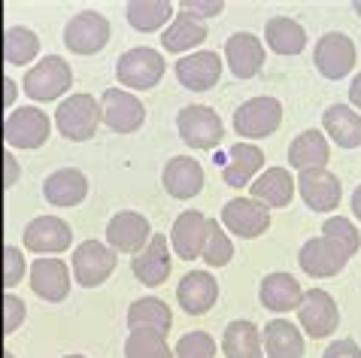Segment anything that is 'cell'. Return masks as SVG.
<instances>
[{
    "label": "cell",
    "instance_id": "1",
    "mask_svg": "<svg viewBox=\"0 0 361 358\" xmlns=\"http://www.w3.org/2000/svg\"><path fill=\"white\" fill-rule=\"evenodd\" d=\"M164 76V55L158 49L137 46L116 61V79L122 88H134V92H149L161 82Z\"/></svg>",
    "mask_w": 361,
    "mask_h": 358
},
{
    "label": "cell",
    "instance_id": "2",
    "mask_svg": "<svg viewBox=\"0 0 361 358\" xmlns=\"http://www.w3.org/2000/svg\"><path fill=\"white\" fill-rule=\"evenodd\" d=\"M55 125L67 140L85 143L97 134L100 125V104L92 94H70L67 101L58 104L55 109Z\"/></svg>",
    "mask_w": 361,
    "mask_h": 358
},
{
    "label": "cell",
    "instance_id": "3",
    "mask_svg": "<svg viewBox=\"0 0 361 358\" xmlns=\"http://www.w3.org/2000/svg\"><path fill=\"white\" fill-rule=\"evenodd\" d=\"M279 125H283V104L276 97H252L234 113V131L243 137V143L270 137Z\"/></svg>",
    "mask_w": 361,
    "mask_h": 358
},
{
    "label": "cell",
    "instance_id": "4",
    "mask_svg": "<svg viewBox=\"0 0 361 358\" xmlns=\"http://www.w3.org/2000/svg\"><path fill=\"white\" fill-rule=\"evenodd\" d=\"M100 122L113 134H134L146 122V106L125 88H106L100 94Z\"/></svg>",
    "mask_w": 361,
    "mask_h": 358
},
{
    "label": "cell",
    "instance_id": "5",
    "mask_svg": "<svg viewBox=\"0 0 361 358\" xmlns=\"http://www.w3.org/2000/svg\"><path fill=\"white\" fill-rule=\"evenodd\" d=\"M73 85V70L61 55H46L25 76V94L34 101H58Z\"/></svg>",
    "mask_w": 361,
    "mask_h": 358
},
{
    "label": "cell",
    "instance_id": "6",
    "mask_svg": "<svg viewBox=\"0 0 361 358\" xmlns=\"http://www.w3.org/2000/svg\"><path fill=\"white\" fill-rule=\"evenodd\" d=\"M298 322L313 340H322V337H331L337 331L340 307L325 288H310L298 304Z\"/></svg>",
    "mask_w": 361,
    "mask_h": 358
},
{
    "label": "cell",
    "instance_id": "7",
    "mask_svg": "<svg viewBox=\"0 0 361 358\" xmlns=\"http://www.w3.org/2000/svg\"><path fill=\"white\" fill-rule=\"evenodd\" d=\"M176 128H179V137L185 140V146H192V149H216L225 137V125H222V118H219V113L204 104L185 106L176 118Z\"/></svg>",
    "mask_w": 361,
    "mask_h": 358
},
{
    "label": "cell",
    "instance_id": "8",
    "mask_svg": "<svg viewBox=\"0 0 361 358\" xmlns=\"http://www.w3.org/2000/svg\"><path fill=\"white\" fill-rule=\"evenodd\" d=\"M116 271V252L100 240H85L73 249V280L82 288H97Z\"/></svg>",
    "mask_w": 361,
    "mask_h": 358
},
{
    "label": "cell",
    "instance_id": "9",
    "mask_svg": "<svg viewBox=\"0 0 361 358\" xmlns=\"http://www.w3.org/2000/svg\"><path fill=\"white\" fill-rule=\"evenodd\" d=\"M109 43V22L106 16L85 9V13L73 16L64 27V46L73 55H94Z\"/></svg>",
    "mask_w": 361,
    "mask_h": 358
},
{
    "label": "cell",
    "instance_id": "10",
    "mask_svg": "<svg viewBox=\"0 0 361 358\" xmlns=\"http://www.w3.org/2000/svg\"><path fill=\"white\" fill-rule=\"evenodd\" d=\"M52 122L39 106H18L4 122V137L16 149H39L49 140Z\"/></svg>",
    "mask_w": 361,
    "mask_h": 358
},
{
    "label": "cell",
    "instance_id": "11",
    "mask_svg": "<svg viewBox=\"0 0 361 358\" xmlns=\"http://www.w3.org/2000/svg\"><path fill=\"white\" fill-rule=\"evenodd\" d=\"M295 188L304 197V204L316 213H331L340 206V197H343V185H340V176H334L328 167H319V171H304L298 173Z\"/></svg>",
    "mask_w": 361,
    "mask_h": 358
},
{
    "label": "cell",
    "instance_id": "12",
    "mask_svg": "<svg viewBox=\"0 0 361 358\" xmlns=\"http://www.w3.org/2000/svg\"><path fill=\"white\" fill-rule=\"evenodd\" d=\"M149 240H152V228H149V218L143 213L122 210V213H116L113 218H109V225H106V246L113 252L137 255Z\"/></svg>",
    "mask_w": 361,
    "mask_h": 358
},
{
    "label": "cell",
    "instance_id": "13",
    "mask_svg": "<svg viewBox=\"0 0 361 358\" xmlns=\"http://www.w3.org/2000/svg\"><path fill=\"white\" fill-rule=\"evenodd\" d=\"M222 225L240 240H255L270 228V210L252 197H234L222 210Z\"/></svg>",
    "mask_w": 361,
    "mask_h": 358
},
{
    "label": "cell",
    "instance_id": "14",
    "mask_svg": "<svg viewBox=\"0 0 361 358\" xmlns=\"http://www.w3.org/2000/svg\"><path fill=\"white\" fill-rule=\"evenodd\" d=\"M313 64L325 79H343L355 67V43L346 34L331 31L316 43Z\"/></svg>",
    "mask_w": 361,
    "mask_h": 358
},
{
    "label": "cell",
    "instance_id": "15",
    "mask_svg": "<svg viewBox=\"0 0 361 358\" xmlns=\"http://www.w3.org/2000/svg\"><path fill=\"white\" fill-rule=\"evenodd\" d=\"M25 249H31L37 255H58L67 252L73 243V231L64 218L58 216H37L31 225L25 228Z\"/></svg>",
    "mask_w": 361,
    "mask_h": 358
},
{
    "label": "cell",
    "instance_id": "16",
    "mask_svg": "<svg viewBox=\"0 0 361 358\" xmlns=\"http://www.w3.org/2000/svg\"><path fill=\"white\" fill-rule=\"evenodd\" d=\"M176 79L188 92H209V88L219 85V79H222V58H219V52H209V49L179 58Z\"/></svg>",
    "mask_w": 361,
    "mask_h": 358
},
{
    "label": "cell",
    "instance_id": "17",
    "mask_svg": "<svg viewBox=\"0 0 361 358\" xmlns=\"http://www.w3.org/2000/svg\"><path fill=\"white\" fill-rule=\"evenodd\" d=\"M295 179H292V171L286 167H267V171L258 173L252 183H249V195L252 201H258L267 210H279V206H288L295 197Z\"/></svg>",
    "mask_w": 361,
    "mask_h": 358
},
{
    "label": "cell",
    "instance_id": "18",
    "mask_svg": "<svg viewBox=\"0 0 361 358\" xmlns=\"http://www.w3.org/2000/svg\"><path fill=\"white\" fill-rule=\"evenodd\" d=\"M225 61L237 79H252L264 67V43L255 34L240 31L225 43Z\"/></svg>",
    "mask_w": 361,
    "mask_h": 358
},
{
    "label": "cell",
    "instance_id": "19",
    "mask_svg": "<svg viewBox=\"0 0 361 358\" xmlns=\"http://www.w3.org/2000/svg\"><path fill=\"white\" fill-rule=\"evenodd\" d=\"M31 288L49 304H61L70 295V267L61 258H37L31 264Z\"/></svg>",
    "mask_w": 361,
    "mask_h": 358
},
{
    "label": "cell",
    "instance_id": "20",
    "mask_svg": "<svg viewBox=\"0 0 361 358\" xmlns=\"http://www.w3.org/2000/svg\"><path fill=\"white\" fill-rule=\"evenodd\" d=\"M204 243H207V216L197 210L179 213L173 228H170V246H173L176 258L195 261L204 252Z\"/></svg>",
    "mask_w": 361,
    "mask_h": 358
},
{
    "label": "cell",
    "instance_id": "21",
    "mask_svg": "<svg viewBox=\"0 0 361 358\" xmlns=\"http://www.w3.org/2000/svg\"><path fill=\"white\" fill-rule=\"evenodd\" d=\"M131 271L143 285H161L170 276V243L164 234H152L143 249L131 258Z\"/></svg>",
    "mask_w": 361,
    "mask_h": 358
},
{
    "label": "cell",
    "instance_id": "22",
    "mask_svg": "<svg viewBox=\"0 0 361 358\" xmlns=\"http://www.w3.org/2000/svg\"><path fill=\"white\" fill-rule=\"evenodd\" d=\"M161 183H164L170 197L188 201V197L200 195V188H204V167H200V161H195V158H188V155H176L164 164Z\"/></svg>",
    "mask_w": 361,
    "mask_h": 358
},
{
    "label": "cell",
    "instance_id": "23",
    "mask_svg": "<svg viewBox=\"0 0 361 358\" xmlns=\"http://www.w3.org/2000/svg\"><path fill=\"white\" fill-rule=\"evenodd\" d=\"M176 301L188 316H204V313L213 310V304L219 301V283L213 280V273L192 271V273L183 276V283H179Z\"/></svg>",
    "mask_w": 361,
    "mask_h": 358
},
{
    "label": "cell",
    "instance_id": "24",
    "mask_svg": "<svg viewBox=\"0 0 361 358\" xmlns=\"http://www.w3.org/2000/svg\"><path fill=\"white\" fill-rule=\"evenodd\" d=\"M349 258L340 255L334 246H331L325 237H313V240H307L300 246L298 252V264L300 271L307 276H313V280H328V276H337L340 271L346 267Z\"/></svg>",
    "mask_w": 361,
    "mask_h": 358
},
{
    "label": "cell",
    "instance_id": "25",
    "mask_svg": "<svg viewBox=\"0 0 361 358\" xmlns=\"http://www.w3.org/2000/svg\"><path fill=\"white\" fill-rule=\"evenodd\" d=\"M264 167V152L255 143H234L228 149V161L222 167V179L231 188H243L262 173Z\"/></svg>",
    "mask_w": 361,
    "mask_h": 358
},
{
    "label": "cell",
    "instance_id": "26",
    "mask_svg": "<svg viewBox=\"0 0 361 358\" xmlns=\"http://www.w3.org/2000/svg\"><path fill=\"white\" fill-rule=\"evenodd\" d=\"M88 195V179L76 167H61V171L49 173L43 183V197L52 206H76Z\"/></svg>",
    "mask_w": 361,
    "mask_h": 358
},
{
    "label": "cell",
    "instance_id": "27",
    "mask_svg": "<svg viewBox=\"0 0 361 358\" xmlns=\"http://www.w3.org/2000/svg\"><path fill=\"white\" fill-rule=\"evenodd\" d=\"M258 297H262V307L270 313H292L298 310L300 297H304V288L295 280L292 273H267L258 288Z\"/></svg>",
    "mask_w": 361,
    "mask_h": 358
},
{
    "label": "cell",
    "instance_id": "28",
    "mask_svg": "<svg viewBox=\"0 0 361 358\" xmlns=\"http://www.w3.org/2000/svg\"><path fill=\"white\" fill-rule=\"evenodd\" d=\"M331 158V149H328V140L322 131H316V128H307V131H300L292 146H288V161L298 173L304 171H319V167H325Z\"/></svg>",
    "mask_w": 361,
    "mask_h": 358
},
{
    "label": "cell",
    "instance_id": "29",
    "mask_svg": "<svg viewBox=\"0 0 361 358\" xmlns=\"http://www.w3.org/2000/svg\"><path fill=\"white\" fill-rule=\"evenodd\" d=\"M322 128L340 149H358L361 146V116L353 106L334 104L322 113Z\"/></svg>",
    "mask_w": 361,
    "mask_h": 358
},
{
    "label": "cell",
    "instance_id": "30",
    "mask_svg": "<svg viewBox=\"0 0 361 358\" xmlns=\"http://www.w3.org/2000/svg\"><path fill=\"white\" fill-rule=\"evenodd\" d=\"M222 352L225 358H264L262 328L246 319L231 322L222 334Z\"/></svg>",
    "mask_w": 361,
    "mask_h": 358
},
{
    "label": "cell",
    "instance_id": "31",
    "mask_svg": "<svg viewBox=\"0 0 361 358\" xmlns=\"http://www.w3.org/2000/svg\"><path fill=\"white\" fill-rule=\"evenodd\" d=\"M262 346H264L267 358H300L304 355V337L286 319H274V322H267V328H262Z\"/></svg>",
    "mask_w": 361,
    "mask_h": 358
},
{
    "label": "cell",
    "instance_id": "32",
    "mask_svg": "<svg viewBox=\"0 0 361 358\" xmlns=\"http://www.w3.org/2000/svg\"><path fill=\"white\" fill-rule=\"evenodd\" d=\"M264 39L276 55H300L307 46V31L304 25L288 16H274L264 25Z\"/></svg>",
    "mask_w": 361,
    "mask_h": 358
},
{
    "label": "cell",
    "instance_id": "33",
    "mask_svg": "<svg viewBox=\"0 0 361 358\" xmlns=\"http://www.w3.org/2000/svg\"><path fill=\"white\" fill-rule=\"evenodd\" d=\"M128 325L131 331H158V334H167L173 328V313L170 307L161 301V297H140V301L131 304L128 310Z\"/></svg>",
    "mask_w": 361,
    "mask_h": 358
},
{
    "label": "cell",
    "instance_id": "34",
    "mask_svg": "<svg viewBox=\"0 0 361 358\" xmlns=\"http://www.w3.org/2000/svg\"><path fill=\"white\" fill-rule=\"evenodd\" d=\"M204 39H207V25L185 13H179L173 22L167 25L161 46H164V52H188V49L204 43Z\"/></svg>",
    "mask_w": 361,
    "mask_h": 358
},
{
    "label": "cell",
    "instance_id": "35",
    "mask_svg": "<svg viewBox=\"0 0 361 358\" xmlns=\"http://www.w3.org/2000/svg\"><path fill=\"white\" fill-rule=\"evenodd\" d=\"M173 9H176V4H170V0H131L125 13H128L131 27H137V31H143V34H152L170 22Z\"/></svg>",
    "mask_w": 361,
    "mask_h": 358
},
{
    "label": "cell",
    "instance_id": "36",
    "mask_svg": "<svg viewBox=\"0 0 361 358\" xmlns=\"http://www.w3.org/2000/svg\"><path fill=\"white\" fill-rule=\"evenodd\" d=\"M37 55H39V37L31 31V27H9V31L4 34L6 64L25 67V64H31Z\"/></svg>",
    "mask_w": 361,
    "mask_h": 358
},
{
    "label": "cell",
    "instance_id": "37",
    "mask_svg": "<svg viewBox=\"0 0 361 358\" xmlns=\"http://www.w3.org/2000/svg\"><path fill=\"white\" fill-rule=\"evenodd\" d=\"M125 358H173L167 334L158 331H131L125 340Z\"/></svg>",
    "mask_w": 361,
    "mask_h": 358
},
{
    "label": "cell",
    "instance_id": "38",
    "mask_svg": "<svg viewBox=\"0 0 361 358\" xmlns=\"http://www.w3.org/2000/svg\"><path fill=\"white\" fill-rule=\"evenodd\" d=\"M322 237L334 246V249L343 255V258H353L358 252V246H361V234H358V228L349 222V218L343 216H331L328 222L322 225Z\"/></svg>",
    "mask_w": 361,
    "mask_h": 358
},
{
    "label": "cell",
    "instance_id": "39",
    "mask_svg": "<svg viewBox=\"0 0 361 358\" xmlns=\"http://www.w3.org/2000/svg\"><path fill=\"white\" fill-rule=\"evenodd\" d=\"M200 258H204L209 267H225L231 258H234V243H231V237L219 228L216 218H207V243H204Z\"/></svg>",
    "mask_w": 361,
    "mask_h": 358
},
{
    "label": "cell",
    "instance_id": "40",
    "mask_svg": "<svg viewBox=\"0 0 361 358\" xmlns=\"http://www.w3.org/2000/svg\"><path fill=\"white\" fill-rule=\"evenodd\" d=\"M173 358H216V340L207 331L183 334L173 350Z\"/></svg>",
    "mask_w": 361,
    "mask_h": 358
},
{
    "label": "cell",
    "instance_id": "41",
    "mask_svg": "<svg viewBox=\"0 0 361 358\" xmlns=\"http://www.w3.org/2000/svg\"><path fill=\"white\" fill-rule=\"evenodd\" d=\"M25 271H27L25 252L18 246H4V252H0V285L16 288L25 280Z\"/></svg>",
    "mask_w": 361,
    "mask_h": 358
},
{
    "label": "cell",
    "instance_id": "42",
    "mask_svg": "<svg viewBox=\"0 0 361 358\" xmlns=\"http://www.w3.org/2000/svg\"><path fill=\"white\" fill-rule=\"evenodd\" d=\"M25 319H27V304L22 301V297L0 295V331H4V337L13 334Z\"/></svg>",
    "mask_w": 361,
    "mask_h": 358
},
{
    "label": "cell",
    "instance_id": "43",
    "mask_svg": "<svg viewBox=\"0 0 361 358\" xmlns=\"http://www.w3.org/2000/svg\"><path fill=\"white\" fill-rule=\"evenodd\" d=\"M179 13L197 18V22H204V18H213V16H222L225 4L222 0H179Z\"/></svg>",
    "mask_w": 361,
    "mask_h": 358
},
{
    "label": "cell",
    "instance_id": "44",
    "mask_svg": "<svg viewBox=\"0 0 361 358\" xmlns=\"http://www.w3.org/2000/svg\"><path fill=\"white\" fill-rule=\"evenodd\" d=\"M322 358H361V346L355 340H349V337L346 340H334Z\"/></svg>",
    "mask_w": 361,
    "mask_h": 358
},
{
    "label": "cell",
    "instance_id": "45",
    "mask_svg": "<svg viewBox=\"0 0 361 358\" xmlns=\"http://www.w3.org/2000/svg\"><path fill=\"white\" fill-rule=\"evenodd\" d=\"M349 101H353V109H361V73L349 85Z\"/></svg>",
    "mask_w": 361,
    "mask_h": 358
},
{
    "label": "cell",
    "instance_id": "46",
    "mask_svg": "<svg viewBox=\"0 0 361 358\" xmlns=\"http://www.w3.org/2000/svg\"><path fill=\"white\" fill-rule=\"evenodd\" d=\"M4 164H6V185H13L16 176H18V164H16L13 155H4Z\"/></svg>",
    "mask_w": 361,
    "mask_h": 358
},
{
    "label": "cell",
    "instance_id": "47",
    "mask_svg": "<svg viewBox=\"0 0 361 358\" xmlns=\"http://www.w3.org/2000/svg\"><path fill=\"white\" fill-rule=\"evenodd\" d=\"M353 213H355V218L361 222V185H358L355 192H353Z\"/></svg>",
    "mask_w": 361,
    "mask_h": 358
},
{
    "label": "cell",
    "instance_id": "48",
    "mask_svg": "<svg viewBox=\"0 0 361 358\" xmlns=\"http://www.w3.org/2000/svg\"><path fill=\"white\" fill-rule=\"evenodd\" d=\"M4 85H6L4 101H6V104H13V101H16V82H13V79H4Z\"/></svg>",
    "mask_w": 361,
    "mask_h": 358
},
{
    "label": "cell",
    "instance_id": "49",
    "mask_svg": "<svg viewBox=\"0 0 361 358\" xmlns=\"http://www.w3.org/2000/svg\"><path fill=\"white\" fill-rule=\"evenodd\" d=\"M355 13H358V16H361V0H358V4H355Z\"/></svg>",
    "mask_w": 361,
    "mask_h": 358
},
{
    "label": "cell",
    "instance_id": "50",
    "mask_svg": "<svg viewBox=\"0 0 361 358\" xmlns=\"http://www.w3.org/2000/svg\"><path fill=\"white\" fill-rule=\"evenodd\" d=\"M64 358H85V355H64Z\"/></svg>",
    "mask_w": 361,
    "mask_h": 358
},
{
    "label": "cell",
    "instance_id": "51",
    "mask_svg": "<svg viewBox=\"0 0 361 358\" xmlns=\"http://www.w3.org/2000/svg\"><path fill=\"white\" fill-rule=\"evenodd\" d=\"M4 358H13V355H9V352H4Z\"/></svg>",
    "mask_w": 361,
    "mask_h": 358
},
{
    "label": "cell",
    "instance_id": "52",
    "mask_svg": "<svg viewBox=\"0 0 361 358\" xmlns=\"http://www.w3.org/2000/svg\"><path fill=\"white\" fill-rule=\"evenodd\" d=\"M0 337H4V331H0ZM0 358H4V352H0Z\"/></svg>",
    "mask_w": 361,
    "mask_h": 358
}]
</instances>
